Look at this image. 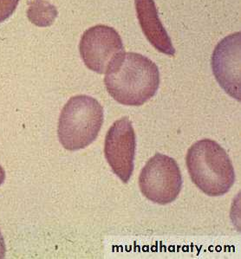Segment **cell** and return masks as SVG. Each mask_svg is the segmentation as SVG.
Returning <instances> with one entry per match:
<instances>
[{"label": "cell", "mask_w": 241, "mask_h": 259, "mask_svg": "<svg viewBox=\"0 0 241 259\" xmlns=\"http://www.w3.org/2000/svg\"><path fill=\"white\" fill-rule=\"evenodd\" d=\"M105 74L108 93L123 105H143L155 96L160 85L156 64L136 52L120 55Z\"/></svg>", "instance_id": "cell-1"}, {"label": "cell", "mask_w": 241, "mask_h": 259, "mask_svg": "<svg viewBox=\"0 0 241 259\" xmlns=\"http://www.w3.org/2000/svg\"><path fill=\"white\" fill-rule=\"evenodd\" d=\"M187 170L193 184L211 197L229 192L235 181L232 160L219 143L203 139L187 151Z\"/></svg>", "instance_id": "cell-2"}, {"label": "cell", "mask_w": 241, "mask_h": 259, "mask_svg": "<svg viewBox=\"0 0 241 259\" xmlns=\"http://www.w3.org/2000/svg\"><path fill=\"white\" fill-rule=\"evenodd\" d=\"M103 118V107L93 97L85 95L71 97L59 116V142L69 151L86 148L97 138Z\"/></svg>", "instance_id": "cell-3"}, {"label": "cell", "mask_w": 241, "mask_h": 259, "mask_svg": "<svg viewBox=\"0 0 241 259\" xmlns=\"http://www.w3.org/2000/svg\"><path fill=\"white\" fill-rule=\"evenodd\" d=\"M182 176L176 160L157 153L148 160L139 176V187L150 201L168 205L178 198Z\"/></svg>", "instance_id": "cell-4"}, {"label": "cell", "mask_w": 241, "mask_h": 259, "mask_svg": "<svg viewBox=\"0 0 241 259\" xmlns=\"http://www.w3.org/2000/svg\"><path fill=\"white\" fill-rule=\"evenodd\" d=\"M79 51L88 69L98 74H105L110 65L125 52L117 31L103 24L85 30Z\"/></svg>", "instance_id": "cell-5"}, {"label": "cell", "mask_w": 241, "mask_h": 259, "mask_svg": "<svg viewBox=\"0 0 241 259\" xmlns=\"http://www.w3.org/2000/svg\"><path fill=\"white\" fill-rule=\"evenodd\" d=\"M136 136L128 117L115 121L106 135L104 155L118 178L127 184L135 168Z\"/></svg>", "instance_id": "cell-6"}, {"label": "cell", "mask_w": 241, "mask_h": 259, "mask_svg": "<svg viewBox=\"0 0 241 259\" xmlns=\"http://www.w3.org/2000/svg\"><path fill=\"white\" fill-rule=\"evenodd\" d=\"M212 69L219 84L240 101V32L224 37L214 49Z\"/></svg>", "instance_id": "cell-7"}, {"label": "cell", "mask_w": 241, "mask_h": 259, "mask_svg": "<svg viewBox=\"0 0 241 259\" xmlns=\"http://www.w3.org/2000/svg\"><path fill=\"white\" fill-rule=\"evenodd\" d=\"M136 13L142 32L157 51L174 57L175 49L160 21L154 0H135Z\"/></svg>", "instance_id": "cell-8"}, {"label": "cell", "mask_w": 241, "mask_h": 259, "mask_svg": "<svg viewBox=\"0 0 241 259\" xmlns=\"http://www.w3.org/2000/svg\"><path fill=\"white\" fill-rule=\"evenodd\" d=\"M58 15L57 8L46 0H32L28 8L29 20L38 27H48Z\"/></svg>", "instance_id": "cell-9"}, {"label": "cell", "mask_w": 241, "mask_h": 259, "mask_svg": "<svg viewBox=\"0 0 241 259\" xmlns=\"http://www.w3.org/2000/svg\"><path fill=\"white\" fill-rule=\"evenodd\" d=\"M19 0H0V23L6 20L15 12Z\"/></svg>", "instance_id": "cell-10"}, {"label": "cell", "mask_w": 241, "mask_h": 259, "mask_svg": "<svg viewBox=\"0 0 241 259\" xmlns=\"http://www.w3.org/2000/svg\"><path fill=\"white\" fill-rule=\"evenodd\" d=\"M6 257V244L2 233L0 232V258Z\"/></svg>", "instance_id": "cell-11"}, {"label": "cell", "mask_w": 241, "mask_h": 259, "mask_svg": "<svg viewBox=\"0 0 241 259\" xmlns=\"http://www.w3.org/2000/svg\"><path fill=\"white\" fill-rule=\"evenodd\" d=\"M5 179H6V172H5L3 167L0 166V186L3 184Z\"/></svg>", "instance_id": "cell-12"}]
</instances>
